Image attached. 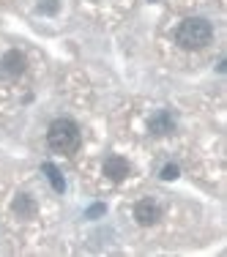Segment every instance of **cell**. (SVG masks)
<instances>
[{
  "mask_svg": "<svg viewBox=\"0 0 227 257\" xmlns=\"http://www.w3.org/2000/svg\"><path fill=\"white\" fill-rule=\"evenodd\" d=\"M162 178L164 181H175L178 178V164H167V167L162 170Z\"/></svg>",
  "mask_w": 227,
  "mask_h": 257,
  "instance_id": "9",
  "label": "cell"
},
{
  "mask_svg": "<svg viewBox=\"0 0 227 257\" xmlns=\"http://www.w3.org/2000/svg\"><path fill=\"white\" fill-rule=\"evenodd\" d=\"M159 216H162V208H159L156 200H151V197L140 200V203L134 205V219H137V224H143V227H151V224H156Z\"/></svg>",
  "mask_w": 227,
  "mask_h": 257,
  "instance_id": "3",
  "label": "cell"
},
{
  "mask_svg": "<svg viewBox=\"0 0 227 257\" xmlns=\"http://www.w3.org/2000/svg\"><path fill=\"white\" fill-rule=\"evenodd\" d=\"M213 39V28L208 20H200V17H192V20H183L175 30V41L183 47V50H202L208 47Z\"/></svg>",
  "mask_w": 227,
  "mask_h": 257,
  "instance_id": "2",
  "label": "cell"
},
{
  "mask_svg": "<svg viewBox=\"0 0 227 257\" xmlns=\"http://www.w3.org/2000/svg\"><path fill=\"white\" fill-rule=\"evenodd\" d=\"M14 211L20 213V216H33V213H36V203L28 197V194H20V197L14 200Z\"/></svg>",
  "mask_w": 227,
  "mask_h": 257,
  "instance_id": "8",
  "label": "cell"
},
{
  "mask_svg": "<svg viewBox=\"0 0 227 257\" xmlns=\"http://www.w3.org/2000/svg\"><path fill=\"white\" fill-rule=\"evenodd\" d=\"M25 66H28V60H25V55H22L20 50L6 52L3 60H0V71H3L6 77H20L22 71H25Z\"/></svg>",
  "mask_w": 227,
  "mask_h": 257,
  "instance_id": "4",
  "label": "cell"
},
{
  "mask_svg": "<svg viewBox=\"0 0 227 257\" xmlns=\"http://www.w3.org/2000/svg\"><path fill=\"white\" fill-rule=\"evenodd\" d=\"M41 11H50V14H55V11H58V3H55V0H47V3H41L39 6Z\"/></svg>",
  "mask_w": 227,
  "mask_h": 257,
  "instance_id": "10",
  "label": "cell"
},
{
  "mask_svg": "<svg viewBox=\"0 0 227 257\" xmlns=\"http://www.w3.org/2000/svg\"><path fill=\"white\" fill-rule=\"evenodd\" d=\"M41 170H44V173H47V178H50V183L55 186V192H66L63 175H60V170L55 167V164H41Z\"/></svg>",
  "mask_w": 227,
  "mask_h": 257,
  "instance_id": "7",
  "label": "cell"
},
{
  "mask_svg": "<svg viewBox=\"0 0 227 257\" xmlns=\"http://www.w3.org/2000/svg\"><path fill=\"white\" fill-rule=\"evenodd\" d=\"M79 143H82V137H79V126L74 120L69 118H58L50 123V132H47V145L55 151V154L60 156H71L77 154Z\"/></svg>",
  "mask_w": 227,
  "mask_h": 257,
  "instance_id": "1",
  "label": "cell"
},
{
  "mask_svg": "<svg viewBox=\"0 0 227 257\" xmlns=\"http://www.w3.org/2000/svg\"><path fill=\"white\" fill-rule=\"evenodd\" d=\"M104 213V205H93V208H88V216H101Z\"/></svg>",
  "mask_w": 227,
  "mask_h": 257,
  "instance_id": "11",
  "label": "cell"
},
{
  "mask_svg": "<svg viewBox=\"0 0 227 257\" xmlns=\"http://www.w3.org/2000/svg\"><path fill=\"white\" fill-rule=\"evenodd\" d=\"M129 162L124 156H109L107 162H104V175H107L109 181H124L126 175H129Z\"/></svg>",
  "mask_w": 227,
  "mask_h": 257,
  "instance_id": "5",
  "label": "cell"
},
{
  "mask_svg": "<svg viewBox=\"0 0 227 257\" xmlns=\"http://www.w3.org/2000/svg\"><path fill=\"white\" fill-rule=\"evenodd\" d=\"M148 128H151V134H170V132H175V118H173V112L162 109L159 115H153V118L148 120Z\"/></svg>",
  "mask_w": 227,
  "mask_h": 257,
  "instance_id": "6",
  "label": "cell"
}]
</instances>
